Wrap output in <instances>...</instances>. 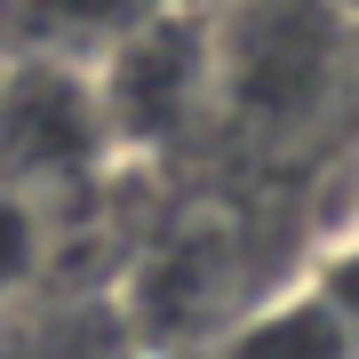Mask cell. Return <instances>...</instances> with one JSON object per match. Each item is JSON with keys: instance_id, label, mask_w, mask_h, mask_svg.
I'll use <instances>...</instances> for the list:
<instances>
[{"instance_id": "obj_1", "label": "cell", "mask_w": 359, "mask_h": 359, "mask_svg": "<svg viewBox=\"0 0 359 359\" xmlns=\"http://www.w3.org/2000/svg\"><path fill=\"white\" fill-rule=\"evenodd\" d=\"M320 25L311 16H271V25H256V40H248V65H240V80H248V96L256 104H295L320 80Z\"/></svg>"}, {"instance_id": "obj_2", "label": "cell", "mask_w": 359, "mask_h": 359, "mask_svg": "<svg viewBox=\"0 0 359 359\" xmlns=\"http://www.w3.org/2000/svg\"><path fill=\"white\" fill-rule=\"evenodd\" d=\"M88 144V104L56 80H32L25 96L8 104V152L16 160H65Z\"/></svg>"}, {"instance_id": "obj_3", "label": "cell", "mask_w": 359, "mask_h": 359, "mask_svg": "<svg viewBox=\"0 0 359 359\" xmlns=\"http://www.w3.org/2000/svg\"><path fill=\"white\" fill-rule=\"evenodd\" d=\"M231 359H351V327L335 320L327 304H295V311H271L231 344Z\"/></svg>"}, {"instance_id": "obj_4", "label": "cell", "mask_w": 359, "mask_h": 359, "mask_svg": "<svg viewBox=\"0 0 359 359\" xmlns=\"http://www.w3.org/2000/svg\"><path fill=\"white\" fill-rule=\"evenodd\" d=\"M184 72H192L184 40H168V48H144L136 65H128V104H136L144 120H152V112H176V88H184Z\"/></svg>"}, {"instance_id": "obj_5", "label": "cell", "mask_w": 359, "mask_h": 359, "mask_svg": "<svg viewBox=\"0 0 359 359\" xmlns=\"http://www.w3.org/2000/svg\"><path fill=\"white\" fill-rule=\"evenodd\" d=\"M25 8H32V25H80L88 32V25H104V16L120 8V0H25Z\"/></svg>"}, {"instance_id": "obj_6", "label": "cell", "mask_w": 359, "mask_h": 359, "mask_svg": "<svg viewBox=\"0 0 359 359\" xmlns=\"http://www.w3.org/2000/svg\"><path fill=\"white\" fill-rule=\"evenodd\" d=\"M327 311L351 327V344H359V256H351L344 271H335V304H327Z\"/></svg>"}, {"instance_id": "obj_7", "label": "cell", "mask_w": 359, "mask_h": 359, "mask_svg": "<svg viewBox=\"0 0 359 359\" xmlns=\"http://www.w3.org/2000/svg\"><path fill=\"white\" fill-rule=\"evenodd\" d=\"M16 264H25V224L0 208V280H16Z\"/></svg>"}]
</instances>
